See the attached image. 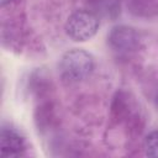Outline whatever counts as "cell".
<instances>
[{"instance_id":"5","label":"cell","mask_w":158,"mask_h":158,"mask_svg":"<svg viewBox=\"0 0 158 158\" xmlns=\"http://www.w3.org/2000/svg\"><path fill=\"white\" fill-rule=\"evenodd\" d=\"M144 152L148 157L158 158V130L152 131L144 138Z\"/></svg>"},{"instance_id":"6","label":"cell","mask_w":158,"mask_h":158,"mask_svg":"<svg viewBox=\"0 0 158 158\" xmlns=\"http://www.w3.org/2000/svg\"><path fill=\"white\" fill-rule=\"evenodd\" d=\"M14 0H0V5L1 6H5V5H7V4H10V2H12Z\"/></svg>"},{"instance_id":"3","label":"cell","mask_w":158,"mask_h":158,"mask_svg":"<svg viewBox=\"0 0 158 158\" xmlns=\"http://www.w3.org/2000/svg\"><path fill=\"white\" fill-rule=\"evenodd\" d=\"M107 43L112 51L117 53H127L137 47L138 35L132 27L123 25L115 26L107 36Z\"/></svg>"},{"instance_id":"4","label":"cell","mask_w":158,"mask_h":158,"mask_svg":"<svg viewBox=\"0 0 158 158\" xmlns=\"http://www.w3.org/2000/svg\"><path fill=\"white\" fill-rule=\"evenodd\" d=\"M26 149L25 138L14 128L2 127L0 135V151L2 157L19 156Z\"/></svg>"},{"instance_id":"1","label":"cell","mask_w":158,"mask_h":158,"mask_svg":"<svg viewBox=\"0 0 158 158\" xmlns=\"http://www.w3.org/2000/svg\"><path fill=\"white\" fill-rule=\"evenodd\" d=\"M93 56L80 48L67 51L59 62L60 77L69 83H77L86 79L94 70Z\"/></svg>"},{"instance_id":"2","label":"cell","mask_w":158,"mask_h":158,"mask_svg":"<svg viewBox=\"0 0 158 158\" xmlns=\"http://www.w3.org/2000/svg\"><path fill=\"white\" fill-rule=\"evenodd\" d=\"M64 28L70 40L75 42H85L96 35L99 30V20L88 10H77L67 19Z\"/></svg>"},{"instance_id":"7","label":"cell","mask_w":158,"mask_h":158,"mask_svg":"<svg viewBox=\"0 0 158 158\" xmlns=\"http://www.w3.org/2000/svg\"><path fill=\"white\" fill-rule=\"evenodd\" d=\"M154 106H156V109L158 111V93L156 94V98H154Z\"/></svg>"}]
</instances>
